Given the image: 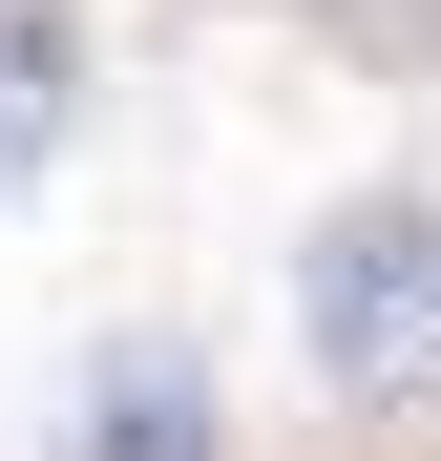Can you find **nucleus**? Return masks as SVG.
<instances>
[{"mask_svg":"<svg viewBox=\"0 0 441 461\" xmlns=\"http://www.w3.org/2000/svg\"><path fill=\"white\" fill-rule=\"evenodd\" d=\"M63 461H232V420H210L189 336H106L85 399H63Z\"/></svg>","mask_w":441,"mask_h":461,"instance_id":"f03ea898","label":"nucleus"},{"mask_svg":"<svg viewBox=\"0 0 441 461\" xmlns=\"http://www.w3.org/2000/svg\"><path fill=\"white\" fill-rule=\"evenodd\" d=\"M63 126H85V22L63 0H0V189H42Z\"/></svg>","mask_w":441,"mask_h":461,"instance_id":"7ed1b4c3","label":"nucleus"},{"mask_svg":"<svg viewBox=\"0 0 441 461\" xmlns=\"http://www.w3.org/2000/svg\"><path fill=\"white\" fill-rule=\"evenodd\" d=\"M294 336H316V377H336V399L441 377V210H420V189L316 210V252H294Z\"/></svg>","mask_w":441,"mask_h":461,"instance_id":"f257e3e1","label":"nucleus"}]
</instances>
